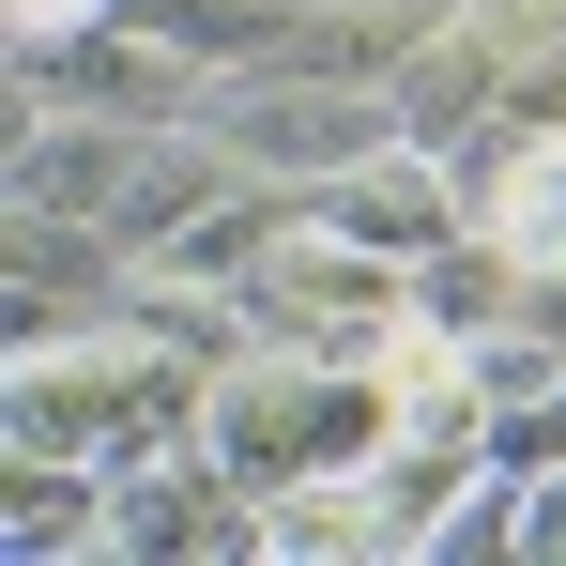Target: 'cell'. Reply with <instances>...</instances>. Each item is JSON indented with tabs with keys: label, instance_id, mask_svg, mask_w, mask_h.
<instances>
[{
	"label": "cell",
	"instance_id": "3",
	"mask_svg": "<svg viewBox=\"0 0 566 566\" xmlns=\"http://www.w3.org/2000/svg\"><path fill=\"white\" fill-rule=\"evenodd\" d=\"M214 138H230V169H261V185H337L353 154L398 138V93L382 77H337V62H261V77H230V93L199 107Z\"/></svg>",
	"mask_w": 566,
	"mask_h": 566
},
{
	"label": "cell",
	"instance_id": "5",
	"mask_svg": "<svg viewBox=\"0 0 566 566\" xmlns=\"http://www.w3.org/2000/svg\"><path fill=\"white\" fill-rule=\"evenodd\" d=\"M93 15H123V0H15V46H62V31H93Z\"/></svg>",
	"mask_w": 566,
	"mask_h": 566
},
{
	"label": "cell",
	"instance_id": "2",
	"mask_svg": "<svg viewBox=\"0 0 566 566\" xmlns=\"http://www.w3.org/2000/svg\"><path fill=\"white\" fill-rule=\"evenodd\" d=\"M245 306H261V337H337V353H382L398 322H413V261L368 245V230H337L322 199H291L276 245L245 261Z\"/></svg>",
	"mask_w": 566,
	"mask_h": 566
},
{
	"label": "cell",
	"instance_id": "1",
	"mask_svg": "<svg viewBox=\"0 0 566 566\" xmlns=\"http://www.w3.org/2000/svg\"><path fill=\"white\" fill-rule=\"evenodd\" d=\"M199 460L230 474L245 505H276L306 474L382 460V353L337 337H245L230 368H199Z\"/></svg>",
	"mask_w": 566,
	"mask_h": 566
},
{
	"label": "cell",
	"instance_id": "4",
	"mask_svg": "<svg viewBox=\"0 0 566 566\" xmlns=\"http://www.w3.org/2000/svg\"><path fill=\"white\" fill-rule=\"evenodd\" d=\"M154 138H169V123H123V107H31L0 214H15V230H93L107 245V214H123V185H138Z\"/></svg>",
	"mask_w": 566,
	"mask_h": 566
}]
</instances>
